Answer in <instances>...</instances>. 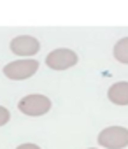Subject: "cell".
<instances>
[{"label":"cell","mask_w":128,"mask_h":149,"mask_svg":"<svg viewBox=\"0 0 128 149\" xmlns=\"http://www.w3.org/2000/svg\"><path fill=\"white\" fill-rule=\"evenodd\" d=\"M39 49H40V42L30 35L14 37L11 42V51L18 56H32V54H37Z\"/></svg>","instance_id":"5"},{"label":"cell","mask_w":128,"mask_h":149,"mask_svg":"<svg viewBox=\"0 0 128 149\" xmlns=\"http://www.w3.org/2000/svg\"><path fill=\"white\" fill-rule=\"evenodd\" d=\"M18 109L26 116H42L51 109V100L44 95H28L19 100Z\"/></svg>","instance_id":"3"},{"label":"cell","mask_w":128,"mask_h":149,"mask_svg":"<svg viewBox=\"0 0 128 149\" xmlns=\"http://www.w3.org/2000/svg\"><path fill=\"white\" fill-rule=\"evenodd\" d=\"M98 144L107 149H123L128 146V130L123 126H109L98 133Z\"/></svg>","instance_id":"1"},{"label":"cell","mask_w":128,"mask_h":149,"mask_svg":"<svg viewBox=\"0 0 128 149\" xmlns=\"http://www.w3.org/2000/svg\"><path fill=\"white\" fill-rule=\"evenodd\" d=\"M77 63V54L70 49H54L46 56V65L53 70H65Z\"/></svg>","instance_id":"4"},{"label":"cell","mask_w":128,"mask_h":149,"mask_svg":"<svg viewBox=\"0 0 128 149\" xmlns=\"http://www.w3.org/2000/svg\"><path fill=\"white\" fill-rule=\"evenodd\" d=\"M11 119V112L6 109V107H2V105H0V126H4L7 121Z\"/></svg>","instance_id":"8"},{"label":"cell","mask_w":128,"mask_h":149,"mask_svg":"<svg viewBox=\"0 0 128 149\" xmlns=\"http://www.w3.org/2000/svg\"><path fill=\"white\" fill-rule=\"evenodd\" d=\"M39 70V61L37 60H16L11 61L4 67V74L13 79V81H21V79H28Z\"/></svg>","instance_id":"2"},{"label":"cell","mask_w":128,"mask_h":149,"mask_svg":"<svg viewBox=\"0 0 128 149\" xmlns=\"http://www.w3.org/2000/svg\"><path fill=\"white\" fill-rule=\"evenodd\" d=\"M107 97L116 105H128V83L121 81V83L112 84L107 91Z\"/></svg>","instance_id":"6"},{"label":"cell","mask_w":128,"mask_h":149,"mask_svg":"<svg viewBox=\"0 0 128 149\" xmlns=\"http://www.w3.org/2000/svg\"><path fill=\"white\" fill-rule=\"evenodd\" d=\"M114 58L121 63L128 65V37H123L114 46Z\"/></svg>","instance_id":"7"},{"label":"cell","mask_w":128,"mask_h":149,"mask_svg":"<svg viewBox=\"0 0 128 149\" xmlns=\"http://www.w3.org/2000/svg\"><path fill=\"white\" fill-rule=\"evenodd\" d=\"M91 149H93V147H91Z\"/></svg>","instance_id":"10"},{"label":"cell","mask_w":128,"mask_h":149,"mask_svg":"<svg viewBox=\"0 0 128 149\" xmlns=\"http://www.w3.org/2000/svg\"><path fill=\"white\" fill-rule=\"evenodd\" d=\"M16 149H40V147L35 146V144H21V146H18Z\"/></svg>","instance_id":"9"}]
</instances>
